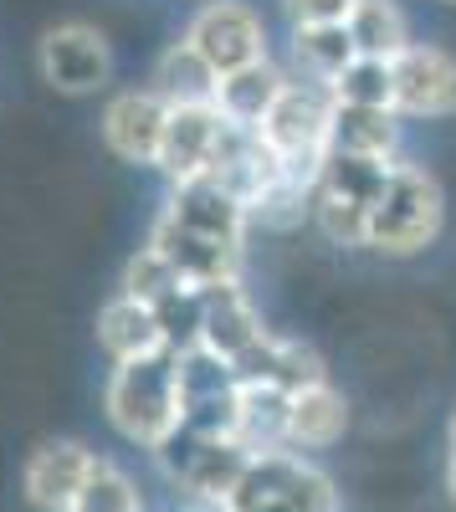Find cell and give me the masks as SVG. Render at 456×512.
Here are the masks:
<instances>
[{"label": "cell", "mask_w": 456, "mask_h": 512, "mask_svg": "<svg viewBox=\"0 0 456 512\" xmlns=\"http://www.w3.org/2000/svg\"><path fill=\"white\" fill-rule=\"evenodd\" d=\"M446 226V195L441 180L431 175L426 164L416 159H390L385 169V185L380 195L369 200V216H364V251H380V256H416L426 251Z\"/></svg>", "instance_id": "1"}, {"label": "cell", "mask_w": 456, "mask_h": 512, "mask_svg": "<svg viewBox=\"0 0 456 512\" xmlns=\"http://www.w3.org/2000/svg\"><path fill=\"white\" fill-rule=\"evenodd\" d=\"M103 410L123 441L154 451L180 425V354L154 349L144 359H123L108 374Z\"/></svg>", "instance_id": "2"}, {"label": "cell", "mask_w": 456, "mask_h": 512, "mask_svg": "<svg viewBox=\"0 0 456 512\" xmlns=\"http://www.w3.org/2000/svg\"><path fill=\"white\" fill-rule=\"evenodd\" d=\"M252 134L267 144V154L287 169V175L313 180L323 154H328V88L323 82L287 77V88L277 93V103L262 113V123Z\"/></svg>", "instance_id": "3"}, {"label": "cell", "mask_w": 456, "mask_h": 512, "mask_svg": "<svg viewBox=\"0 0 456 512\" xmlns=\"http://www.w3.org/2000/svg\"><path fill=\"white\" fill-rule=\"evenodd\" d=\"M226 512H339V497L318 466L282 446L246 461L236 492L226 497Z\"/></svg>", "instance_id": "4"}, {"label": "cell", "mask_w": 456, "mask_h": 512, "mask_svg": "<svg viewBox=\"0 0 456 512\" xmlns=\"http://www.w3.org/2000/svg\"><path fill=\"white\" fill-rule=\"evenodd\" d=\"M164 477H170L190 502H216L226 507V497L236 492L246 461H252V451H246L236 436H195L185 431V425H175L170 436H164L154 446Z\"/></svg>", "instance_id": "5"}, {"label": "cell", "mask_w": 456, "mask_h": 512, "mask_svg": "<svg viewBox=\"0 0 456 512\" xmlns=\"http://www.w3.org/2000/svg\"><path fill=\"white\" fill-rule=\"evenodd\" d=\"M36 67L41 77L52 82L57 93L67 98H93L113 82V47L98 26H82V21H62L41 36L36 47Z\"/></svg>", "instance_id": "6"}, {"label": "cell", "mask_w": 456, "mask_h": 512, "mask_svg": "<svg viewBox=\"0 0 456 512\" xmlns=\"http://www.w3.org/2000/svg\"><path fill=\"white\" fill-rule=\"evenodd\" d=\"M390 108L400 118H451L456 113V57L431 41H410L390 57Z\"/></svg>", "instance_id": "7"}, {"label": "cell", "mask_w": 456, "mask_h": 512, "mask_svg": "<svg viewBox=\"0 0 456 512\" xmlns=\"http://www.w3.org/2000/svg\"><path fill=\"white\" fill-rule=\"evenodd\" d=\"M185 41L211 62L216 77L267 57V26L246 0H205L185 26Z\"/></svg>", "instance_id": "8"}, {"label": "cell", "mask_w": 456, "mask_h": 512, "mask_svg": "<svg viewBox=\"0 0 456 512\" xmlns=\"http://www.w3.org/2000/svg\"><path fill=\"white\" fill-rule=\"evenodd\" d=\"M221 128H226V118H221L216 103H180V108H170V113H164V128H159L154 169L170 185L211 175Z\"/></svg>", "instance_id": "9"}, {"label": "cell", "mask_w": 456, "mask_h": 512, "mask_svg": "<svg viewBox=\"0 0 456 512\" xmlns=\"http://www.w3.org/2000/svg\"><path fill=\"white\" fill-rule=\"evenodd\" d=\"M159 216H170V221L185 226V231L231 241V246H246V226H252L246 205H241L216 175H200V180H180V185H170V200H164Z\"/></svg>", "instance_id": "10"}, {"label": "cell", "mask_w": 456, "mask_h": 512, "mask_svg": "<svg viewBox=\"0 0 456 512\" xmlns=\"http://www.w3.org/2000/svg\"><path fill=\"white\" fill-rule=\"evenodd\" d=\"M149 246L175 267V277L185 287H216V282H236L241 277V246L216 241V236H200V231H185L170 216L154 221Z\"/></svg>", "instance_id": "11"}, {"label": "cell", "mask_w": 456, "mask_h": 512, "mask_svg": "<svg viewBox=\"0 0 456 512\" xmlns=\"http://www.w3.org/2000/svg\"><path fill=\"white\" fill-rule=\"evenodd\" d=\"M164 98L154 88H123L103 103V144L108 154H118L123 164H154V149H159V128H164Z\"/></svg>", "instance_id": "12"}, {"label": "cell", "mask_w": 456, "mask_h": 512, "mask_svg": "<svg viewBox=\"0 0 456 512\" xmlns=\"http://www.w3.org/2000/svg\"><path fill=\"white\" fill-rule=\"evenodd\" d=\"M262 333L267 328H262V318L252 308V297H246L241 277L200 287V349H211L221 359H241Z\"/></svg>", "instance_id": "13"}, {"label": "cell", "mask_w": 456, "mask_h": 512, "mask_svg": "<svg viewBox=\"0 0 456 512\" xmlns=\"http://www.w3.org/2000/svg\"><path fill=\"white\" fill-rule=\"evenodd\" d=\"M98 456L82 441H41L26 461V497L41 512H67L72 497L82 492V482L93 477Z\"/></svg>", "instance_id": "14"}, {"label": "cell", "mask_w": 456, "mask_h": 512, "mask_svg": "<svg viewBox=\"0 0 456 512\" xmlns=\"http://www.w3.org/2000/svg\"><path fill=\"white\" fill-rule=\"evenodd\" d=\"M231 369H236V379L272 384V390H282V395H298V390H308V384L328 379L323 359L308 344H298V338H277V333H262L241 359H231Z\"/></svg>", "instance_id": "15"}, {"label": "cell", "mask_w": 456, "mask_h": 512, "mask_svg": "<svg viewBox=\"0 0 456 512\" xmlns=\"http://www.w3.org/2000/svg\"><path fill=\"white\" fill-rule=\"evenodd\" d=\"M349 431V405L334 384H308L287 400V451H328Z\"/></svg>", "instance_id": "16"}, {"label": "cell", "mask_w": 456, "mask_h": 512, "mask_svg": "<svg viewBox=\"0 0 456 512\" xmlns=\"http://www.w3.org/2000/svg\"><path fill=\"white\" fill-rule=\"evenodd\" d=\"M328 149L364 154V159H395L400 154V113L328 98Z\"/></svg>", "instance_id": "17"}, {"label": "cell", "mask_w": 456, "mask_h": 512, "mask_svg": "<svg viewBox=\"0 0 456 512\" xmlns=\"http://www.w3.org/2000/svg\"><path fill=\"white\" fill-rule=\"evenodd\" d=\"M287 88V72L272 62V57H262V62H246V67H236V72H221L216 77V108H221V118L226 123H241V128H257L262 123V113L277 103V93Z\"/></svg>", "instance_id": "18"}, {"label": "cell", "mask_w": 456, "mask_h": 512, "mask_svg": "<svg viewBox=\"0 0 456 512\" xmlns=\"http://www.w3.org/2000/svg\"><path fill=\"white\" fill-rule=\"evenodd\" d=\"M98 349L123 364V359H144L154 349H164V338H159V323H154V308L139 303V297H113V303H103L98 313Z\"/></svg>", "instance_id": "19"}, {"label": "cell", "mask_w": 456, "mask_h": 512, "mask_svg": "<svg viewBox=\"0 0 456 512\" xmlns=\"http://www.w3.org/2000/svg\"><path fill=\"white\" fill-rule=\"evenodd\" d=\"M287 400L293 395H282L272 390V384H252V379H241V390H236V441L246 451H282L287 446Z\"/></svg>", "instance_id": "20"}, {"label": "cell", "mask_w": 456, "mask_h": 512, "mask_svg": "<svg viewBox=\"0 0 456 512\" xmlns=\"http://www.w3.org/2000/svg\"><path fill=\"white\" fill-rule=\"evenodd\" d=\"M149 88L164 98V108H180V103H211L216 98V72L205 62L190 41L180 36L175 47H164L154 72H149Z\"/></svg>", "instance_id": "21"}, {"label": "cell", "mask_w": 456, "mask_h": 512, "mask_svg": "<svg viewBox=\"0 0 456 512\" xmlns=\"http://www.w3.org/2000/svg\"><path fill=\"white\" fill-rule=\"evenodd\" d=\"M344 31H349L359 57L390 62L400 47H410V21L400 11V0H354L344 16Z\"/></svg>", "instance_id": "22"}, {"label": "cell", "mask_w": 456, "mask_h": 512, "mask_svg": "<svg viewBox=\"0 0 456 512\" xmlns=\"http://www.w3.org/2000/svg\"><path fill=\"white\" fill-rule=\"evenodd\" d=\"M385 169H390V159H364V154H339V149H328L323 164H318V175H313V190H318V195L354 200V205L369 210V200H375L380 185H385Z\"/></svg>", "instance_id": "23"}, {"label": "cell", "mask_w": 456, "mask_h": 512, "mask_svg": "<svg viewBox=\"0 0 456 512\" xmlns=\"http://www.w3.org/2000/svg\"><path fill=\"white\" fill-rule=\"evenodd\" d=\"M354 57L359 52H354L344 21H334V26H293V62L308 82H323L328 88Z\"/></svg>", "instance_id": "24"}, {"label": "cell", "mask_w": 456, "mask_h": 512, "mask_svg": "<svg viewBox=\"0 0 456 512\" xmlns=\"http://www.w3.org/2000/svg\"><path fill=\"white\" fill-rule=\"evenodd\" d=\"M154 323H159V338L170 354L200 349V287H175L170 297H159Z\"/></svg>", "instance_id": "25"}, {"label": "cell", "mask_w": 456, "mask_h": 512, "mask_svg": "<svg viewBox=\"0 0 456 512\" xmlns=\"http://www.w3.org/2000/svg\"><path fill=\"white\" fill-rule=\"evenodd\" d=\"M334 103H359V108H390V62L380 57H354L334 82H328Z\"/></svg>", "instance_id": "26"}, {"label": "cell", "mask_w": 456, "mask_h": 512, "mask_svg": "<svg viewBox=\"0 0 456 512\" xmlns=\"http://www.w3.org/2000/svg\"><path fill=\"white\" fill-rule=\"evenodd\" d=\"M67 512H144V497H139V487L129 477L118 472V466L98 461L93 477L82 482V492L72 497Z\"/></svg>", "instance_id": "27"}, {"label": "cell", "mask_w": 456, "mask_h": 512, "mask_svg": "<svg viewBox=\"0 0 456 512\" xmlns=\"http://www.w3.org/2000/svg\"><path fill=\"white\" fill-rule=\"evenodd\" d=\"M175 287H185L180 277H175V267L164 262V256L144 241L134 256H129V267H123V297H139V303H159V297H170Z\"/></svg>", "instance_id": "28"}, {"label": "cell", "mask_w": 456, "mask_h": 512, "mask_svg": "<svg viewBox=\"0 0 456 512\" xmlns=\"http://www.w3.org/2000/svg\"><path fill=\"white\" fill-rule=\"evenodd\" d=\"M364 216L369 210L354 205V200H339V195H318L313 190V226L328 236V241H339V246H364Z\"/></svg>", "instance_id": "29"}, {"label": "cell", "mask_w": 456, "mask_h": 512, "mask_svg": "<svg viewBox=\"0 0 456 512\" xmlns=\"http://www.w3.org/2000/svg\"><path fill=\"white\" fill-rule=\"evenodd\" d=\"M354 0H282V11L293 26H334L349 16Z\"/></svg>", "instance_id": "30"}, {"label": "cell", "mask_w": 456, "mask_h": 512, "mask_svg": "<svg viewBox=\"0 0 456 512\" xmlns=\"http://www.w3.org/2000/svg\"><path fill=\"white\" fill-rule=\"evenodd\" d=\"M175 512H226V507H216V502H190V497H185V507H175Z\"/></svg>", "instance_id": "31"}, {"label": "cell", "mask_w": 456, "mask_h": 512, "mask_svg": "<svg viewBox=\"0 0 456 512\" xmlns=\"http://www.w3.org/2000/svg\"><path fill=\"white\" fill-rule=\"evenodd\" d=\"M446 487H451V502H456V456H451V466H446Z\"/></svg>", "instance_id": "32"}, {"label": "cell", "mask_w": 456, "mask_h": 512, "mask_svg": "<svg viewBox=\"0 0 456 512\" xmlns=\"http://www.w3.org/2000/svg\"><path fill=\"white\" fill-rule=\"evenodd\" d=\"M451 456H456V415H451Z\"/></svg>", "instance_id": "33"}, {"label": "cell", "mask_w": 456, "mask_h": 512, "mask_svg": "<svg viewBox=\"0 0 456 512\" xmlns=\"http://www.w3.org/2000/svg\"><path fill=\"white\" fill-rule=\"evenodd\" d=\"M436 6H456V0H436Z\"/></svg>", "instance_id": "34"}]
</instances>
